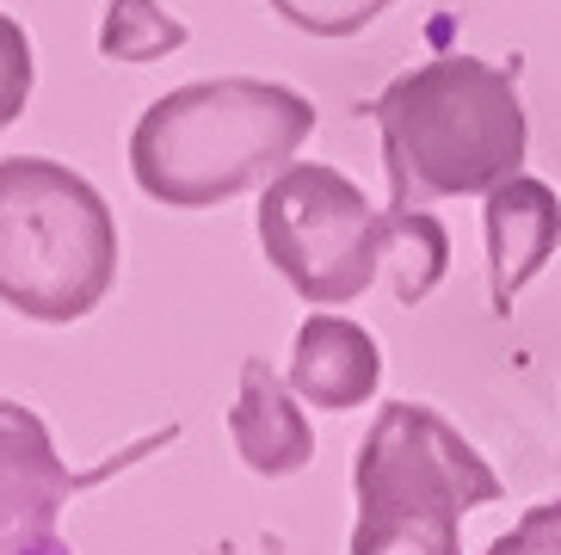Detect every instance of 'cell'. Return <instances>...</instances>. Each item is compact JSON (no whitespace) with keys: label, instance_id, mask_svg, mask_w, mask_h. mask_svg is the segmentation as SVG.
<instances>
[{"label":"cell","instance_id":"14","mask_svg":"<svg viewBox=\"0 0 561 555\" xmlns=\"http://www.w3.org/2000/svg\"><path fill=\"white\" fill-rule=\"evenodd\" d=\"M488 555H561V500H537L506 537L488 543Z\"/></svg>","mask_w":561,"mask_h":555},{"label":"cell","instance_id":"6","mask_svg":"<svg viewBox=\"0 0 561 555\" xmlns=\"http://www.w3.org/2000/svg\"><path fill=\"white\" fill-rule=\"evenodd\" d=\"M117 463L75 475L56 457L50 426L37 414L0 420V555H75L62 537L68 500L93 482H105Z\"/></svg>","mask_w":561,"mask_h":555},{"label":"cell","instance_id":"10","mask_svg":"<svg viewBox=\"0 0 561 555\" xmlns=\"http://www.w3.org/2000/svg\"><path fill=\"white\" fill-rule=\"evenodd\" d=\"M450 272V235L445 223L420 204H389V229H382V284L396 303H426L438 278Z\"/></svg>","mask_w":561,"mask_h":555},{"label":"cell","instance_id":"15","mask_svg":"<svg viewBox=\"0 0 561 555\" xmlns=\"http://www.w3.org/2000/svg\"><path fill=\"white\" fill-rule=\"evenodd\" d=\"M19 414H32V408H19V401H7V395H0V420H19Z\"/></svg>","mask_w":561,"mask_h":555},{"label":"cell","instance_id":"8","mask_svg":"<svg viewBox=\"0 0 561 555\" xmlns=\"http://www.w3.org/2000/svg\"><path fill=\"white\" fill-rule=\"evenodd\" d=\"M290 389H297V401H314V408H328V414L364 408L382 389L377 333L358 327L352 315L314 309L297 327V346H290Z\"/></svg>","mask_w":561,"mask_h":555},{"label":"cell","instance_id":"4","mask_svg":"<svg viewBox=\"0 0 561 555\" xmlns=\"http://www.w3.org/2000/svg\"><path fill=\"white\" fill-rule=\"evenodd\" d=\"M352 555H462V512L494 507L500 475L445 414L389 401L352 457Z\"/></svg>","mask_w":561,"mask_h":555},{"label":"cell","instance_id":"3","mask_svg":"<svg viewBox=\"0 0 561 555\" xmlns=\"http://www.w3.org/2000/svg\"><path fill=\"white\" fill-rule=\"evenodd\" d=\"M117 284V216L50 155L0 161V309L44 327L87 321Z\"/></svg>","mask_w":561,"mask_h":555},{"label":"cell","instance_id":"7","mask_svg":"<svg viewBox=\"0 0 561 555\" xmlns=\"http://www.w3.org/2000/svg\"><path fill=\"white\" fill-rule=\"evenodd\" d=\"M481 229H488V296H494V315H512V296L556 260L561 197L543 180H530V173H512V180H500L488 192Z\"/></svg>","mask_w":561,"mask_h":555},{"label":"cell","instance_id":"1","mask_svg":"<svg viewBox=\"0 0 561 555\" xmlns=\"http://www.w3.org/2000/svg\"><path fill=\"white\" fill-rule=\"evenodd\" d=\"M389 173V204L488 197L525 167L530 117L518 75L481 56H432L408 68L370 105Z\"/></svg>","mask_w":561,"mask_h":555},{"label":"cell","instance_id":"13","mask_svg":"<svg viewBox=\"0 0 561 555\" xmlns=\"http://www.w3.org/2000/svg\"><path fill=\"white\" fill-rule=\"evenodd\" d=\"M32 87H37V56H32V37L13 13H0V131H13L25 105H32Z\"/></svg>","mask_w":561,"mask_h":555},{"label":"cell","instance_id":"2","mask_svg":"<svg viewBox=\"0 0 561 555\" xmlns=\"http://www.w3.org/2000/svg\"><path fill=\"white\" fill-rule=\"evenodd\" d=\"M314 136V105L278 81H192L136 117L130 180L167 211H210L265 185Z\"/></svg>","mask_w":561,"mask_h":555},{"label":"cell","instance_id":"12","mask_svg":"<svg viewBox=\"0 0 561 555\" xmlns=\"http://www.w3.org/2000/svg\"><path fill=\"white\" fill-rule=\"evenodd\" d=\"M284 25H297L309 37H358L364 25H377L396 0H265Z\"/></svg>","mask_w":561,"mask_h":555},{"label":"cell","instance_id":"9","mask_svg":"<svg viewBox=\"0 0 561 555\" xmlns=\"http://www.w3.org/2000/svg\"><path fill=\"white\" fill-rule=\"evenodd\" d=\"M229 439L241 451V463L253 475H265V482L309 469V457H314L309 414H302L297 389L265 359L241 364V389H234V408H229Z\"/></svg>","mask_w":561,"mask_h":555},{"label":"cell","instance_id":"11","mask_svg":"<svg viewBox=\"0 0 561 555\" xmlns=\"http://www.w3.org/2000/svg\"><path fill=\"white\" fill-rule=\"evenodd\" d=\"M185 19H173L161 0H105L100 56L105 63H161L185 49Z\"/></svg>","mask_w":561,"mask_h":555},{"label":"cell","instance_id":"5","mask_svg":"<svg viewBox=\"0 0 561 555\" xmlns=\"http://www.w3.org/2000/svg\"><path fill=\"white\" fill-rule=\"evenodd\" d=\"M265 265L302 296V303H352L382 278V229L377 211L340 167L290 161L278 167L253 211Z\"/></svg>","mask_w":561,"mask_h":555}]
</instances>
